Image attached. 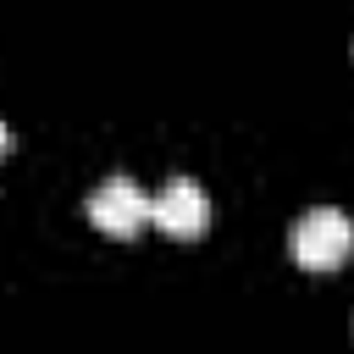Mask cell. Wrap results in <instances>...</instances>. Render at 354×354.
<instances>
[{"instance_id": "cell-1", "label": "cell", "mask_w": 354, "mask_h": 354, "mask_svg": "<svg viewBox=\"0 0 354 354\" xmlns=\"http://www.w3.org/2000/svg\"><path fill=\"white\" fill-rule=\"evenodd\" d=\"M293 260L299 266H310V271H332L337 260H348V249H354V221L343 216V210H332V205H315V210H304L299 221H293Z\"/></svg>"}, {"instance_id": "cell-4", "label": "cell", "mask_w": 354, "mask_h": 354, "mask_svg": "<svg viewBox=\"0 0 354 354\" xmlns=\"http://www.w3.org/2000/svg\"><path fill=\"white\" fill-rule=\"evenodd\" d=\"M6 149H11V133H6V122H0V155H6Z\"/></svg>"}, {"instance_id": "cell-2", "label": "cell", "mask_w": 354, "mask_h": 354, "mask_svg": "<svg viewBox=\"0 0 354 354\" xmlns=\"http://www.w3.org/2000/svg\"><path fill=\"white\" fill-rule=\"evenodd\" d=\"M88 221L100 227V232H111V238H133V232H144L149 227V194L133 183V177H105L94 194H88Z\"/></svg>"}, {"instance_id": "cell-3", "label": "cell", "mask_w": 354, "mask_h": 354, "mask_svg": "<svg viewBox=\"0 0 354 354\" xmlns=\"http://www.w3.org/2000/svg\"><path fill=\"white\" fill-rule=\"evenodd\" d=\"M149 221L171 238H199L205 221H210V199L194 177H166L155 194H149Z\"/></svg>"}]
</instances>
